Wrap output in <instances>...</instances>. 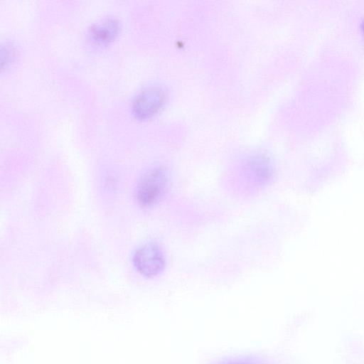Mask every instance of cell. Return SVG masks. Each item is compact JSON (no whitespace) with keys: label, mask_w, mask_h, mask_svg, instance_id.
Listing matches in <instances>:
<instances>
[{"label":"cell","mask_w":364,"mask_h":364,"mask_svg":"<svg viewBox=\"0 0 364 364\" xmlns=\"http://www.w3.org/2000/svg\"><path fill=\"white\" fill-rule=\"evenodd\" d=\"M362 29H363V31H364V21H363V22L362 23Z\"/></svg>","instance_id":"obj_8"},{"label":"cell","mask_w":364,"mask_h":364,"mask_svg":"<svg viewBox=\"0 0 364 364\" xmlns=\"http://www.w3.org/2000/svg\"><path fill=\"white\" fill-rule=\"evenodd\" d=\"M250 168L255 177L261 183H266L272 177V167L269 161L263 156H259L252 161Z\"/></svg>","instance_id":"obj_5"},{"label":"cell","mask_w":364,"mask_h":364,"mask_svg":"<svg viewBox=\"0 0 364 364\" xmlns=\"http://www.w3.org/2000/svg\"><path fill=\"white\" fill-rule=\"evenodd\" d=\"M132 260L138 272L146 277L159 275L166 265L161 248L154 242L144 244L136 249Z\"/></svg>","instance_id":"obj_2"},{"label":"cell","mask_w":364,"mask_h":364,"mask_svg":"<svg viewBox=\"0 0 364 364\" xmlns=\"http://www.w3.org/2000/svg\"><path fill=\"white\" fill-rule=\"evenodd\" d=\"M119 31V21L106 17L94 23L89 28V40L96 45H106L112 41Z\"/></svg>","instance_id":"obj_4"},{"label":"cell","mask_w":364,"mask_h":364,"mask_svg":"<svg viewBox=\"0 0 364 364\" xmlns=\"http://www.w3.org/2000/svg\"><path fill=\"white\" fill-rule=\"evenodd\" d=\"M171 177L167 169L155 166L147 170L139 180L135 189L137 203L149 208L160 202L169 188Z\"/></svg>","instance_id":"obj_1"},{"label":"cell","mask_w":364,"mask_h":364,"mask_svg":"<svg viewBox=\"0 0 364 364\" xmlns=\"http://www.w3.org/2000/svg\"><path fill=\"white\" fill-rule=\"evenodd\" d=\"M10 44H6L5 46L1 47V68L6 66L14 58L15 50Z\"/></svg>","instance_id":"obj_7"},{"label":"cell","mask_w":364,"mask_h":364,"mask_svg":"<svg viewBox=\"0 0 364 364\" xmlns=\"http://www.w3.org/2000/svg\"><path fill=\"white\" fill-rule=\"evenodd\" d=\"M218 364H267L264 360L252 357L240 356L230 358L219 362Z\"/></svg>","instance_id":"obj_6"},{"label":"cell","mask_w":364,"mask_h":364,"mask_svg":"<svg viewBox=\"0 0 364 364\" xmlns=\"http://www.w3.org/2000/svg\"><path fill=\"white\" fill-rule=\"evenodd\" d=\"M164 90L156 85L145 87L135 97L132 110L139 119H146L154 114L162 106L165 100Z\"/></svg>","instance_id":"obj_3"}]
</instances>
